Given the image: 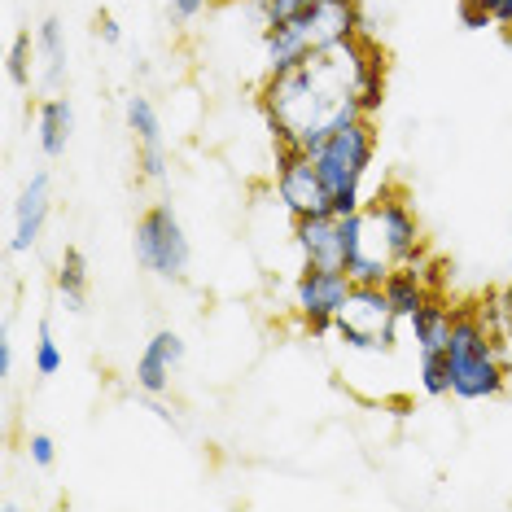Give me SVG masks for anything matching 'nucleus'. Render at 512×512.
<instances>
[{
  "instance_id": "f257e3e1",
  "label": "nucleus",
  "mask_w": 512,
  "mask_h": 512,
  "mask_svg": "<svg viewBox=\"0 0 512 512\" xmlns=\"http://www.w3.org/2000/svg\"><path fill=\"white\" fill-rule=\"evenodd\" d=\"M386 97V53L377 40L351 36L307 53L285 71H267L263 114L276 132V149H316L333 127L372 119Z\"/></svg>"
},
{
  "instance_id": "f03ea898",
  "label": "nucleus",
  "mask_w": 512,
  "mask_h": 512,
  "mask_svg": "<svg viewBox=\"0 0 512 512\" xmlns=\"http://www.w3.org/2000/svg\"><path fill=\"white\" fill-rule=\"evenodd\" d=\"M447 368H451V394L464 403H482L504 394L508 386V355L499 333L486 324V316L477 307L456 311L451 324V342H447Z\"/></svg>"
},
{
  "instance_id": "7ed1b4c3",
  "label": "nucleus",
  "mask_w": 512,
  "mask_h": 512,
  "mask_svg": "<svg viewBox=\"0 0 512 512\" xmlns=\"http://www.w3.org/2000/svg\"><path fill=\"white\" fill-rule=\"evenodd\" d=\"M359 36V9L355 0H311L302 14L263 27V57L267 71H285V66L302 62L307 53L329 49Z\"/></svg>"
},
{
  "instance_id": "20e7f679",
  "label": "nucleus",
  "mask_w": 512,
  "mask_h": 512,
  "mask_svg": "<svg viewBox=\"0 0 512 512\" xmlns=\"http://www.w3.org/2000/svg\"><path fill=\"white\" fill-rule=\"evenodd\" d=\"M372 154H377V132H372V119H351V123L333 127V132L324 136L316 149H311L324 189H329V206L337 215L364 211V180H368Z\"/></svg>"
},
{
  "instance_id": "39448f33",
  "label": "nucleus",
  "mask_w": 512,
  "mask_h": 512,
  "mask_svg": "<svg viewBox=\"0 0 512 512\" xmlns=\"http://www.w3.org/2000/svg\"><path fill=\"white\" fill-rule=\"evenodd\" d=\"M333 333L346 351L364 355H386L394 351V333H399V316H394L390 298L381 285H355L346 307L337 311Z\"/></svg>"
},
{
  "instance_id": "423d86ee",
  "label": "nucleus",
  "mask_w": 512,
  "mask_h": 512,
  "mask_svg": "<svg viewBox=\"0 0 512 512\" xmlns=\"http://www.w3.org/2000/svg\"><path fill=\"white\" fill-rule=\"evenodd\" d=\"M136 259L154 276H162V281H180L189 272V259H193L189 237H184L180 215L167 202L149 206L141 215V224H136Z\"/></svg>"
},
{
  "instance_id": "0eeeda50",
  "label": "nucleus",
  "mask_w": 512,
  "mask_h": 512,
  "mask_svg": "<svg viewBox=\"0 0 512 512\" xmlns=\"http://www.w3.org/2000/svg\"><path fill=\"white\" fill-rule=\"evenodd\" d=\"M355 281L346 276V267H311L302 263L298 281H294V311L298 320L307 324L311 333H329L337 311L346 307V298H351Z\"/></svg>"
},
{
  "instance_id": "6e6552de",
  "label": "nucleus",
  "mask_w": 512,
  "mask_h": 512,
  "mask_svg": "<svg viewBox=\"0 0 512 512\" xmlns=\"http://www.w3.org/2000/svg\"><path fill=\"white\" fill-rule=\"evenodd\" d=\"M276 197L294 219L333 211L329 189L320 180V167L307 149H276Z\"/></svg>"
},
{
  "instance_id": "1a4fd4ad",
  "label": "nucleus",
  "mask_w": 512,
  "mask_h": 512,
  "mask_svg": "<svg viewBox=\"0 0 512 512\" xmlns=\"http://www.w3.org/2000/svg\"><path fill=\"white\" fill-rule=\"evenodd\" d=\"M364 206H368V215L377 219L381 237H386V250H390L394 267L425 259V237H421V224H416V211L403 202L399 193H377Z\"/></svg>"
},
{
  "instance_id": "9d476101",
  "label": "nucleus",
  "mask_w": 512,
  "mask_h": 512,
  "mask_svg": "<svg viewBox=\"0 0 512 512\" xmlns=\"http://www.w3.org/2000/svg\"><path fill=\"white\" fill-rule=\"evenodd\" d=\"M294 246L302 263L311 267H346V241H342V215L320 211L294 219Z\"/></svg>"
},
{
  "instance_id": "9b49d317",
  "label": "nucleus",
  "mask_w": 512,
  "mask_h": 512,
  "mask_svg": "<svg viewBox=\"0 0 512 512\" xmlns=\"http://www.w3.org/2000/svg\"><path fill=\"white\" fill-rule=\"evenodd\" d=\"M180 364H184V342H180V333L158 329V333L145 342L141 359H136V386H141L149 399H158V394L171 390V377L180 372Z\"/></svg>"
},
{
  "instance_id": "f8f14e48",
  "label": "nucleus",
  "mask_w": 512,
  "mask_h": 512,
  "mask_svg": "<svg viewBox=\"0 0 512 512\" xmlns=\"http://www.w3.org/2000/svg\"><path fill=\"white\" fill-rule=\"evenodd\" d=\"M49 206H53V184L40 171V176L27 180V189H22L18 202H14V237H9V250L27 254L36 246L40 232H44V219H49Z\"/></svg>"
},
{
  "instance_id": "ddd939ff",
  "label": "nucleus",
  "mask_w": 512,
  "mask_h": 512,
  "mask_svg": "<svg viewBox=\"0 0 512 512\" xmlns=\"http://www.w3.org/2000/svg\"><path fill=\"white\" fill-rule=\"evenodd\" d=\"M407 324H412V342H416V351L421 355H434V351H447V342H451V324H456V311L447 307L438 294L434 298H425L421 307L407 316Z\"/></svg>"
},
{
  "instance_id": "4468645a",
  "label": "nucleus",
  "mask_w": 512,
  "mask_h": 512,
  "mask_svg": "<svg viewBox=\"0 0 512 512\" xmlns=\"http://www.w3.org/2000/svg\"><path fill=\"white\" fill-rule=\"evenodd\" d=\"M36 132H40V149L44 158H62L66 145L75 136V106L71 97H44L36 110Z\"/></svg>"
},
{
  "instance_id": "2eb2a0df",
  "label": "nucleus",
  "mask_w": 512,
  "mask_h": 512,
  "mask_svg": "<svg viewBox=\"0 0 512 512\" xmlns=\"http://www.w3.org/2000/svg\"><path fill=\"white\" fill-rule=\"evenodd\" d=\"M429 267L416 259V263H403V267H394V272L386 276V298H390V307H394V316L407 320L416 307H421L425 298H434V285H429Z\"/></svg>"
},
{
  "instance_id": "dca6fc26",
  "label": "nucleus",
  "mask_w": 512,
  "mask_h": 512,
  "mask_svg": "<svg viewBox=\"0 0 512 512\" xmlns=\"http://www.w3.org/2000/svg\"><path fill=\"white\" fill-rule=\"evenodd\" d=\"M57 298H62L66 311H84V298H88V263L79 250H66L62 254V267H57Z\"/></svg>"
},
{
  "instance_id": "f3484780",
  "label": "nucleus",
  "mask_w": 512,
  "mask_h": 512,
  "mask_svg": "<svg viewBox=\"0 0 512 512\" xmlns=\"http://www.w3.org/2000/svg\"><path fill=\"white\" fill-rule=\"evenodd\" d=\"M123 114H127V127H132V136H136V149L162 145V119H158L154 101H149L145 92H132V97L123 101Z\"/></svg>"
},
{
  "instance_id": "a211bd4d",
  "label": "nucleus",
  "mask_w": 512,
  "mask_h": 512,
  "mask_svg": "<svg viewBox=\"0 0 512 512\" xmlns=\"http://www.w3.org/2000/svg\"><path fill=\"white\" fill-rule=\"evenodd\" d=\"M36 49L44 57V79L57 88L66 79V36H62V22L57 18H44L40 31H36Z\"/></svg>"
},
{
  "instance_id": "6ab92c4d",
  "label": "nucleus",
  "mask_w": 512,
  "mask_h": 512,
  "mask_svg": "<svg viewBox=\"0 0 512 512\" xmlns=\"http://www.w3.org/2000/svg\"><path fill=\"white\" fill-rule=\"evenodd\" d=\"M421 390L429 394V399L451 394V368H447V355H442V351L421 355Z\"/></svg>"
},
{
  "instance_id": "aec40b11",
  "label": "nucleus",
  "mask_w": 512,
  "mask_h": 512,
  "mask_svg": "<svg viewBox=\"0 0 512 512\" xmlns=\"http://www.w3.org/2000/svg\"><path fill=\"white\" fill-rule=\"evenodd\" d=\"M36 372L40 377H57V372H62V346H57L49 320L36 329Z\"/></svg>"
},
{
  "instance_id": "412c9836",
  "label": "nucleus",
  "mask_w": 512,
  "mask_h": 512,
  "mask_svg": "<svg viewBox=\"0 0 512 512\" xmlns=\"http://www.w3.org/2000/svg\"><path fill=\"white\" fill-rule=\"evenodd\" d=\"M31 53L36 49V40L22 31V36H14V44H9V79H14L18 88H31Z\"/></svg>"
},
{
  "instance_id": "4be33fe9",
  "label": "nucleus",
  "mask_w": 512,
  "mask_h": 512,
  "mask_svg": "<svg viewBox=\"0 0 512 512\" xmlns=\"http://www.w3.org/2000/svg\"><path fill=\"white\" fill-rule=\"evenodd\" d=\"M136 167H141V176H145V180L162 184V180H167V167H171L167 145H145V149H136Z\"/></svg>"
},
{
  "instance_id": "5701e85b",
  "label": "nucleus",
  "mask_w": 512,
  "mask_h": 512,
  "mask_svg": "<svg viewBox=\"0 0 512 512\" xmlns=\"http://www.w3.org/2000/svg\"><path fill=\"white\" fill-rule=\"evenodd\" d=\"M311 0H254V9H259V22L263 27H276V22H285V18H294L302 14Z\"/></svg>"
},
{
  "instance_id": "b1692460",
  "label": "nucleus",
  "mask_w": 512,
  "mask_h": 512,
  "mask_svg": "<svg viewBox=\"0 0 512 512\" xmlns=\"http://www.w3.org/2000/svg\"><path fill=\"white\" fill-rule=\"evenodd\" d=\"M460 27L464 31H486V27H495V18L486 14L477 0H460Z\"/></svg>"
},
{
  "instance_id": "393cba45",
  "label": "nucleus",
  "mask_w": 512,
  "mask_h": 512,
  "mask_svg": "<svg viewBox=\"0 0 512 512\" xmlns=\"http://www.w3.org/2000/svg\"><path fill=\"white\" fill-rule=\"evenodd\" d=\"M53 460H57V442L49 434H31V464L36 469H53Z\"/></svg>"
},
{
  "instance_id": "a878e982",
  "label": "nucleus",
  "mask_w": 512,
  "mask_h": 512,
  "mask_svg": "<svg viewBox=\"0 0 512 512\" xmlns=\"http://www.w3.org/2000/svg\"><path fill=\"white\" fill-rule=\"evenodd\" d=\"M167 14L176 22H193L206 14V0H167Z\"/></svg>"
},
{
  "instance_id": "bb28decb",
  "label": "nucleus",
  "mask_w": 512,
  "mask_h": 512,
  "mask_svg": "<svg viewBox=\"0 0 512 512\" xmlns=\"http://www.w3.org/2000/svg\"><path fill=\"white\" fill-rule=\"evenodd\" d=\"M499 302H504V324H499V342H504V355L512 364V285L499 294Z\"/></svg>"
},
{
  "instance_id": "cd10ccee",
  "label": "nucleus",
  "mask_w": 512,
  "mask_h": 512,
  "mask_svg": "<svg viewBox=\"0 0 512 512\" xmlns=\"http://www.w3.org/2000/svg\"><path fill=\"white\" fill-rule=\"evenodd\" d=\"M477 5L486 9V14L495 18V27H504V31H512V0H477Z\"/></svg>"
},
{
  "instance_id": "c85d7f7f",
  "label": "nucleus",
  "mask_w": 512,
  "mask_h": 512,
  "mask_svg": "<svg viewBox=\"0 0 512 512\" xmlns=\"http://www.w3.org/2000/svg\"><path fill=\"white\" fill-rule=\"evenodd\" d=\"M97 31H101V40H106V44H123V31H119V22H114V18H101Z\"/></svg>"
},
{
  "instance_id": "c756f323",
  "label": "nucleus",
  "mask_w": 512,
  "mask_h": 512,
  "mask_svg": "<svg viewBox=\"0 0 512 512\" xmlns=\"http://www.w3.org/2000/svg\"><path fill=\"white\" fill-rule=\"evenodd\" d=\"M9 372H14V342L0 337V377H9Z\"/></svg>"
}]
</instances>
